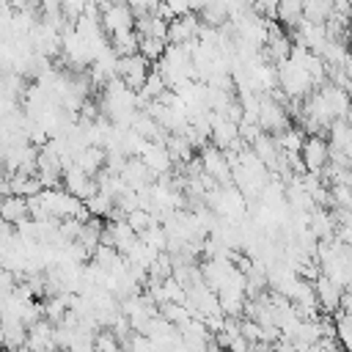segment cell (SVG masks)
<instances>
[{"mask_svg": "<svg viewBox=\"0 0 352 352\" xmlns=\"http://www.w3.org/2000/svg\"><path fill=\"white\" fill-rule=\"evenodd\" d=\"M151 74V63L143 58V55H129V58H118V69H116V77L135 94L143 91L146 80Z\"/></svg>", "mask_w": 352, "mask_h": 352, "instance_id": "cell-3", "label": "cell"}, {"mask_svg": "<svg viewBox=\"0 0 352 352\" xmlns=\"http://www.w3.org/2000/svg\"><path fill=\"white\" fill-rule=\"evenodd\" d=\"M302 165H305V173H316L322 176V170L330 165V143L322 138V135H308L305 143H302Z\"/></svg>", "mask_w": 352, "mask_h": 352, "instance_id": "cell-4", "label": "cell"}, {"mask_svg": "<svg viewBox=\"0 0 352 352\" xmlns=\"http://www.w3.org/2000/svg\"><path fill=\"white\" fill-rule=\"evenodd\" d=\"M0 349H6V336H3V324H0Z\"/></svg>", "mask_w": 352, "mask_h": 352, "instance_id": "cell-16", "label": "cell"}, {"mask_svg": "<svg viewBox=\"0 0 352 352\" xmlns=\"http://www.w3.org/2000/svg\"><path fill=\"white\" fill-rule=\"evenodd\" d=\"M314 289H316V300H319V308H322L324 314H338V311H341L344 289H341L336 280H330V278L319 275V278L314 280Z\"/></svg>", "mask_w": 352, "mask_h": 352, "instance_id": "cell-7", "label": "cell"}, {"mask_svg": "<svg viewBox=\"0 0 352 352\" xmlns=\"http://www.w3.org/2000/svg\"><path fill=\"white\" fill-rule=\"evenodd\" d=\"M198 19L206 28H220L228 22V3H212V6H201L198 8Z\"/></svg>", "mask_w": 352, "mask_h": 352, "instance_id": "cell-11", "label": "cell"}, {"mask_svg": "<svg viewBox=\"0 0 352 352\" xmlns=\"http://www.w3.org/2000/svg\"><path fill=\"white\" fill-rule=\"evenodd\" d=\"M94 349H96V352H126L124 344L116 338L113 330H99L96 338H94Z\"/></svg>", "mask_w": 352, "mask_h": 352, "instance_id": "cell-14", "label": "cell"}, {"mask_svg": "<svg viewBox=\"0 0 352 352\" xmlns=\"http://www.w3.org/2000/svg\"><path fill=\"white\" fill-rule=\"evenodd\" d=\"M138 160H143V165L154 173V179L168 176V173H170V168H173V160H170V154H168L165 143H148Z\"/></svg>", "mask_w": 352, "mask_h": 352, "instance_id": "cell-8", "label": "cell"}, {"mask_svg": "<svg viewBox=\"0 0 352 352\" xmlns=\"http://www.w3.org/2000/svg\"><path fill=\"white\" fill-rule=\"evenodd\" d=\"M0 220H6L8 226H19L25 220H30V206H28V198H19V195H3L0 198Z\"/></svg>", "mask_w": 352, "mask_h": 352, "instance_id": "cell-9", "label": "cell"}, {"mask_svg": "<svg viewBox=\"0 0 352 352\" xmlns=\"http://www.w3.org/2000/svg\"><path fill=\"white\" fill-rule=\"evenodd\" d=\"M25 352H58L55 346V324L50 319H38L28 327V344Z\"/></svg>", "mask_w": 352, "mask_h": 352, "instance_id": "cell-6", "label": "cell"}, {"mask_svg": "<svg viewBox=\"0 0 352 352\" xmlns=\"http://www.w3.org/2000/svg\"><path fill=\"white\" fill-rule=\"evenodd\" d=\"M99 16H102V28H104V33H110V36L124 33V30H135V14H132V6H124V3L99 6Z\"/></svg>", "mask_w": 352, "mask_h": 352, "instance_id": "cell-5", "label": "cell"}, {"mask_svg": "<svg viewBox=\"0 0 352 352\" xmlns=\"http://www.w3.org/2000/svg\"><path fill=\"white\" fill-rule=\"evenodd\" d=\"M198 162H201V173L214 182L217 187H226L231 184V162H228V154L214 148V146H204L201 154H198Z\"/></svg>", "mask_w": 352, "mask_h": 352, "instance_id": "cell-2", "label": "cell"}, {"mask_svg": "<svg viewBox=\"0 0 352 352\" xmlns=\"http://www.w3.org/2000/svg\"><path fill=\"white\" fill-rule=\"evenodd\" d=\"M165 50H168V41H160V38H140L138 55H143L148 63H160V58L165 55Z\"/></svg>", "mask_w": 352, "mask_h": 352, "instance_id": "cell-13", "label": "cell"}, {"mask_svg": "<svg viewBox=\"0 0 352 352\" xmlns=\"http://www.w3.org/2000/svg\"><path fill=\"white\" fill-rule=\"evenodd\" d=\"M0 173H3V148H0Z\"/></svg>", "mask_w": 352, "mask_h": 352, "instance_id": "cell-17", "label": "cell"}, {"mask_svg": "<svg viewBox=\"0 0 352 352\" xmlns=\"http://www.w3.org/2000/svg\"><path fill=\"white\" fill-rule=\"evenodd\" d=\"M275 22H280L286 28H297L302 22V3H294V0L278 3V19Z\"/></svg>", "mask_w": 352, "mask_h": 352, "instance_id": "cell-12", "label": "cell"}, {"mask_svg": "<svg viewBox=\"0 0 352 352\" xmlns=\"http://www.w3.org/2000/svg\"><path fill=\"white\" fill-rule=\"evenodd\" d=\"M138 47H140V36H138V30H124V33L110 36V50H113L118 58L138 55Z\"/></svg>", "mask_w": 352, "mask_h": 352, "instance_id": "cell-10", "label": "cell"}, {"mask_svg": "<svg viewBox=\"0 0 352 352\" xmlns=\"http://www.w3.org/2000/svg\"><path fill=\"white\" fill-rule=\"evenodd\" d=\"M126 352H162L151 338H146V336H132V341L126 344Z\"/></svg>", "mask_w": 352, "mask_h": 352, "instance_id": "cell-15", "label": "cell"}, {"mask_svg": "<svg viewBox=\"0 0 352 352\" xmlns=\"http://www.w3.org/2000/svg\"><path fill=\"white\" fill-rule=\"evenodd\" d=\"M258 126L267 135H280L289 129V110L272 94H264L258 99Z\"/></svg>", "mask_w": 352, "mask_h": 352, "instance_id": "cell-1", "label": "cell"}]
</instances>
